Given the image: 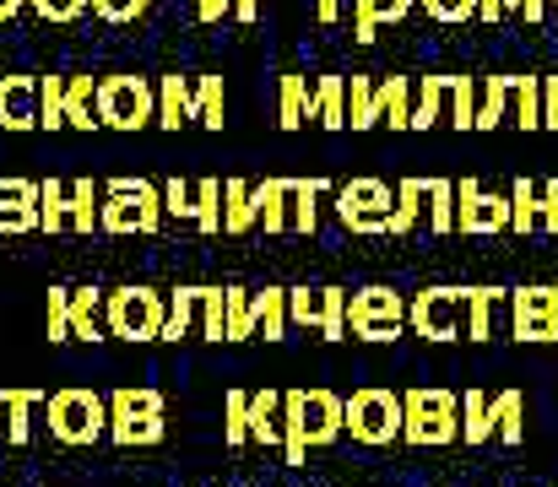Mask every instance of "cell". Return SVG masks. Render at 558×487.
<instances>
[{
  "label": "cell",
  "mask_w": 558,
  "mask_h": 487,
  "mask_svg": "<svg viewBox=\"0 0 558 487\" xmlns=\"http://www.w3.org/2000/svg\"><path fill=\"white\" fill-rule=\"evenodd\" d=\"M401 406H407L401 439L412 450H439V445H456L461 439V395L456 390H445V385H412V390H401Z\"/></svg>",
  "instance_id": "1"
},
{
  "label": "cell",
  "mask_w": 558,
  "mask_h": 487,
  "mask_svg": "<svg viewBox=\"0 0 558 487\" xmlns=\"http://www.w3.org/2000/svg\"><path fill=\"white\" fill-rule=\"evenodd\" d=\"M163 184L153 179H109L104 184V233H142L153 239L163 228Z\"/></svg>",
  "instance_id": "2"
},
{
  "label": "cell",
  "mask_w": 558,
  "mask_h": 487,
  "mask_svg": "<svg viewBox=\"0 0 558 487\" xmlns=\"http://www.w3.org/2000/svg\"><path fill=\"white\" fill-rule=\"evenodd\" d=\"M49 434L71 450L82 445H98L109 434V395L87 390V385H65L49 395Z\"/></svg>",
  "instance_id": "3"
},
{
  "label": "cell",
  "mask_w": 558,
  "mask_h": 487,
  "mask_svg": "<svg viewBox=\"0 0 558 487\" xmlns=\"http://www.w3.org/2000/svg\"><path fill=\"white\" fill-rule=\"evenodd\" d=\"M109 439L120 450L163 445V390L153 385H125L109 395Z\"/></svg>",
  "instance_id": "4"
},
{
  "label": "cell",
  "mask_w": 558,
  "mask_h": 487,
  "mask_svg": "<svg viewBox=\"0 0 558 487\" xmlns=\"http://www.w3.org/2000/svg\"><path fill=\"white\" fill-rule=\"evenodd\" d=\"M93 109H98V125H109V131H142V125H158V87L147 76L120 71V76L98 82Z\"/></svg>",
  "instance_id": "5"
},
{
  "label": "cell",
  "mask_w": 558,
  "mask_h": 487,
  "mask_svg": "<svg viewBox=\"0 0 558 487\" xmlns=\"http://www.w3.org/2000/svg\"><path fill=\"white\" fill-rule=\"evenodd\" d=\"M401 423H407V406H401V395H396V390H385V385H364V390H353V395H348V434H353V445L385 450V445H396V439H401Z\"/></svg>",
  "instance_id": "6"
},
{
  "label": "cell",
  "mask_w": 558,
  "mask_h": 487,
  "mask_svg": "<svg viewBox=\"0 0 558 487\" xmlns=\"http://www.w3.org/2000/svg\"><path fill=\"white\" fill-rule=\"evenodd\" d=\"M163 320H169V299L153 288H114L104 299V325L120 341H163Z\"/></svg>",
  "instance_id": "7"
},
{
  "label": "cell",
  "mask_w": 558,
  "mask_h": 487,
  "mask_svg": "<svg viewBox=\"0 0 558 487\" xmlns=\"http://www.w3.org/2000/svg\"><path fill=\"white\" fill-rule=\"evenodd\" d=\"M466 293L472 288H423L407 304V330L423 341H461L466 336Z\"/></svg>",
  "instance_id": "8"
},
{
  "label": "cell",
  "mask_w": 558,
  "mask_h": 487,
  "mask_svg": "<svg viewBox=\"0 0 558 487\" xmlns=\"http://www.w3.org/2000/svg\"><path fill=\"white\" fill-rule=\"evenodd\" d=\"M348 330L359 341H396L407 330V299L396 288H359L348 299Z\"/></svg>",
  "instance_id": "9"
},
{
  "label": "cell",
  "mask_w": 558,
  "mask_h": 487,
  "mask_svg": "<svg viewBox=\"0 0 558 487\" xmlns=\"http://www.w3.org/2000/svg\"><path fill=\"white\" fill-rule=\"evenodd\" d=\"M390 206H396V195H390V184H379V179H348L342 190H337V217H342V228L348 233H390Z\"/></svg>",
  "instance_id": "10"
},
{
  "label": "cell",
  "mask_w": 558,
  "mask_h": 487,
  "mask_svg": "<svg viewBox=\"0 0 558 487\" xmlns=\"http://www.w3.org/2000/svg\"><path fill=\"white\" fill-rule=\"evenodd\" d=\"M348 288H288V315L304 330H320V341L348 336Z\"/></svg>",
  "instance_id": "11"
},
{
  "label": "cell",
  "mask_w": 558,
  "mask_h": 487,
  "mask_svg": "<svg viewBox=\"0 0 558 487\" xmlns=\"http://www.w3.org/2000/svg\"><path fill=\"white\" fill-rule=\"evenodd\" d=\"M510 336L515 341H558V288L548 282H532V288H515L510 293Z\"/></svg>",
  "instance_id": "12"
},
{
  "label": "cell",
  "mask_w": 558,
  "mask_h": 487,
  "mask_svg": "<svg viewBox=\"0 0 558 487\" xmlns=\"http://www.w3.org/2000/svg\"><path fill=\"white\" fill-rule=\"evenodd\" d=\"M510 228V195L483 190L477 179H456V233L483 239V233H505Z\"/></svg>",
  "instance_id": "13"
},
{
  "label": "cell",
  "mask_w": 558,
  "mask_h": 487,
  "mask_svg": "<svg viewBox=\"0 0 558 487\" xmlns=\"http://www.w3.org/2000/svg\"><path fill=\"white\" fill-rule=\"evenodd\" d=\"M288 401H293L299 417H304V439H310V450L337 445V439L348 434V401H342L337 390H288Z\"/></svg>",
  "instance_id": "14"
},
{
  "label": "cell",
  "mask_w": 558,
  "mask_h": 487,
  "mask_svg": "<svg viewBox=\"0 0 558 487\" xmlns=\"http://www.w3.org/2000/svg\"><path fill=\"white\" fill-rule=\"evenodd\" d=\"M0 131H38V76H0Z\"/></svg>",
  "instance_id": "15"
},
{
  "label": "cell",
  "mask_w": 558,
  "mask_h": 487,
  "mask_svg": "<svg viewBox=\"0 0 558 487\" xmlns=\"http://www.w3.org/2000/svg\"><path fill=\"white\" fill-rule=\"evenodd\" d=\"M38 190L33 179H0V233H33L38 228Z\"/></svg>",
  "instance_id": "16"
},
{
  "label": "cell",
  "mask_w": 558,
  "mask_h": 487,
  "mask_svg": "<svg viewBox=\"0 0 558 487\" xmlns=\"http://www.w3.org/2000/svg\"><path fill=\"white\" fill-rule=\"evenodd\" d=\"M310 120L326 125V131H342L348 125V76H320L315 93H310Z\"/></svg>",
  "instance_id": "17"
},
{
  "label": "cell",
  "mask_w": 558,
  "mask_h": 487,
  "mask_svg": "<svg viewBox=\"0 0 558 487\" xmlns=\"http://www.w3.org/2000/svg\"><path fill=\"white\" fill-rule=\"evenodd\" d=\"M195 120V87H190L185 76H163L158 82V125L163 131H180Z\"/></svg>",
  "instance_id": "18"
},
{
  "label": "cell",
  "mask_w": 558,
  "mask_h": 487,
  "mask_svg": "<svg viewBox=\"0 0 558 487\" xmlns=\"http://www.w3.org/2000/svg\"><path fill=\"white\" fill-rule=\"evenodd\" d=\"M260 222V211H255V184H244V179H228L222 184V233H250Z\"/></svg>",
  "instance_id": "19"
},
{
  "label": "cell",
  "mask_w": 558,
  "mask_h": 487,
  "mask_svg": "<svg viewBox=\"0 0 558 487\" xmlns=\"http://www.w3.org/2000/svg\"><path fill=\"white\" fill-rule=\"evenodd\" d=\"M374 98H379V125H390V131L412 125V76H385L374 87Z\"/></svg>",
  "instance_id": "20"
},
{
  "label": "cell",
  "mask_w": 558,
  "mask_h": 487,
  "mask_svg": "<svg viewBox=\"0 0 558 487\" xmlns=\"http://www.w3.org/2000/svg\"><path fill=\"white\" fill-rule=\"evenodd\" d=\"M288 190H293V179H266V184H255V211H260V228H266V233H288V228H293Z\"/></svg>",
  "instance_id": "21"
},
{
  "label": "cell",
  "mask_w": 558,
  "mask_h": 487,
  "mask_svg": "<svg viewBox=\"0 0 558 487\" xmlns=\"http://www.w3.org/2000/svg\"><path fill=\"white\" fill-rule=\"evenodd\" d=\"M326 179H293L288 190V211H293V233H315L320 228V200H326Z\"/></svg>",
  "instance_id": "22"
},
{
  "label": "cell",
  "mask_w": 558,
  "mask_h": 487,
  "mask_svg": "<svg viewBox=\"0 0 558 487\" xmlns=\"http://www.w3.org/2000/svg\"><path fill=\"white\" fill-rule=\"evenodd\" d=\"M250 439L255 445H282V390H260L250 395Z\"/></svg>",
  "instance_id": "23"
},
{
  "label": "cell",
  "mask_w": 558,
  "mask_h": 487,
  "mask_svg": "<svg viewBox=\"0 0 558 487\" xmlns=\"http://www.w3.org/2000/svg\"><path fill=\"white\" fill-rule=\"evenodd\" d=\"M412 5H417V0H353V38H359V44H374V27L412 16Z\"/></svg>",
  "instance_id": "24"
},
{
  "label": "cell",
  "mask_w": 558,
  "mask_h": 487,
  "mask_svg": "<svg viewBox=\"0 0 558 487\" xmlns=\"http://www.w3.org/2000/svg\"><path fill=\"white\" fill-rule=\"evenodd\" d=\"M499 304H510L505 288H472V293H466V341H488V336H494Z\"/></svg>",
  "instance_id": "25"
},
{
  "label": "cell",
  "mask_w": 558,
  "mask_h": 487,
  "mask_svg": "<svg viewBox=\"0 0 558 487\" xmlns=\"http://www.w3.org/2000/svg\"><path fill=\"white\" fill-rule=\"evenodd\" d=\"M445 98H450V76H417V93H412V125H407V131H434Z\"/></svg>",
  "instance_id": "26"
},
{
  "label": "cell",
  "mask_w": 558,
  "mask_h": 487,
  "mask_svg": "<svg viewBox=\"0 0 558 487\" xmlns=\"http://www.w3.org/2000/svg\"><path fill=\"white\" fill-rule=\"evenodd\" d=\"M532 228H543V184L515 179V184H510V233L526 239Z\"/></svg>",
  "instance_id": "27"
},
{
  "label": "cell",
  "mask_w": 558,
  "mask_h": 487,
  "mask_svg": "<svg viewBox=\"0 0 558 487\" xmlns=\"http://www.w3.org/2000/svg\"><path fill=\"white\" fill-rule=\"evenodd\" d=\"M201 299H206V288H174V293H169V320H163V341H185L190 330L201 325Z\"/></svg>",
  "instance_id": "28"
},
{
  "label": "cell",
  "mask_w": 558,
  "mask_h": 487,
  "mask_svg": "<svg viewBox=\"0 0 558 487\" xmlns=\"http://www.w3.org/2000/svg\"><path fill=\"white\" fill-rule=\"evenodd\" d=\"M510 93L515 76H483V98H477V131H494L510 120Z\"/></svg>",
  "instance_id": "29"
},
{
  "label": "cell",
  "mask_w": 558,
  "mask_h": 487,
  "mask_svg": "<svg viewBox=\"0 0 558 487\" xmlns=\"http://www.w3.org/2000/svg\"><path fill=\"white\" fill-rule=\"evenodd\" d=\"M510 125H521V131H543V76H515V93H510Z\"/></svg>",
  "instance_id": "30"
},
{
  "label": "cell",
  "mask_w": 558,
  "mask_h": 487,
  "mask_svg": "<svg viewBox=\"0 0 558 487\" xmlns=\"http://www.w3.org/2000/svg\"><path fill=\"white\" fill-rule=\"evenodd\" d=\"M423 200H428V179H401V184H396V206H390V233H396V239L417 228Z\"/></svg>",
  "instance_id": "31"
},
{
  "label": "cell",
  "mask_w": 558,
  "mask_h": 487,
  "mask_svg": "<svg viewBox=\"0 0 558 487\" xmlns=\"http://www.w3.org/2000/svg\"><path fill=\"white\" fill-rule=\"evenodd\" d=\"M93 98H98V82H93V76H65V125L93 131V125H98Z\"/></svg>",
  "instance_id": "32"
},
{
  "label": "cell",
  "mask_w": 558,
  "mask_h": 487,
  "mask_svg": "<svg viewBox=\"0 0 558 487\" xmlns=\"http://www.w3.org/2000/svg\"><path fill=\"white\" fill-rule=\"evenodd\" d=\"M38 401H44L38 390H0V406H5V445H11V450L27 445V434H33V428H27V412H33Z\"/></svg>",
  "instance_id": "33"
},
{
  "label": "cell",
  "mask_w": 558,
  "mask_h": 487,
  "mask_svg": "<svg viewBox=\"0 0 558 487\" xmlns=\"http://www.w3.org/2000/svg\"><path fill=\"white\" fill-rule=\"evenodd\" d=\"M494 434L505 445H521L526 439V395L521 390H499L494 395Z\"/></svg>",
  "instance_id": "34"
},
{
  "label": "cell",
  "mask_w": 558,
  "mask_h": 487,
  "mask_svg": "<svg viewBox=\"0 0 558 487\" xmlns=\"http://www.w3.org/2000/svg\"><path fill=\"white\" fill-rule=\"evenodd\" d=\"M310 82L304 76H282V98H277V125L282 131H299V125H310Z\"/></svg>",
  "instance_id": "35"
},
{
  "label": "cell",
  "mask_w": 558,
  "mask_h": 487,
  "mask_svg": "<svg viewBox=\"0 0 558 487\" xmlns=\"http://www.w3.org/2000/svg\"><path fill=\"white\" fill-rule=\"evenodd\" d=\"M38 228H44V233L71 228V184L44 179V190H38Z\"/></svg>",
  "instance_id": "36"
},
{
  "label": "cell",
  "mask_w": 558,
  "mask_h": 487,
  "mask_svg": "<svg viewBox=\"0 0 558 487\" xmlns=\"http://www.w3.org/2000/svg\"><path fill=\"white\" fill-rule=\"evenodd\" d=\"M461 439L466 445L494 439V401H483V390H461Z\"/></svg>",
  "instance_id": "37"
},
{
  "label": "cell",
  "mask_w": 558,
  "mask_h": 487,
  "mask_svg": "<svg viewBox=\"0 0 558 487\" xmlns=\"http://www.w3.org/2000/svg\"><path fill=\"white\" fill-rule=\"evenodd\" d=\"M288 325H293V315H288V288L255 293V330H266V341H282Z\"/></svg>",
  "instance_id": "38"
},
{
  "label": "cell",
  "mask_w": 558,
  "mask_h": 487,
  "mask_svg": "<svg viewBox=\"0 0 558 487\" xmlns=\"http://www.w3.org/2000/svg\"><path fill=\"white\" fill-rule=\"evenodd\" d=\"M348 125L353 131H374L379 125V98H374V82L369 76H348Z\"/></svg>",
  "instance_id": "39"
},
{
  "label": "cell",
  "mask_w": 558,
  "mask_h": 487,
  "mask_svg": "<svg viewBox=\"0 0 558 487\" xmlns=\"http://www.w3.org/2000/svg\"><path fill=\"white\" fill-rule=\"evenodd\" d=\"M71 228L76 233L104 228V200H98V184L93 179H71Z\"/></svg>",
  "instance_id": "40"
},
{
  "label": "cell",
  "mask_w": 558,
  "mask_h": 487,
  "mask_svg": "<svg viewBox=\"0 0 558 487\" xmlns=\"http://www.w3.org/2000/svg\"><path fill=\"white\" fill-rule=\"evenodd\" d=\"M423 217H428L434 233H456V179H428Z\"/></svg>",
  "instance_id": "41"
},
{
  "label": "cell",
  "mask_w": 558,
  "mask_h": 487,
  "mask_svg": "<svg viewBox=\"0 0 558 487\" xmlns=\"http://www.w3.org/2000/svg\"><path fill=\"white\" fill-rule=\"evenodd\" d=\"M98 315H104L98 288H76V293H71V336H76V341H104V336H98Z\"/></svg>",
  "instance_id": "42"
},
{
  "label": "cell",
  "mask_w": 558,
  "mask_h": 487,
  "mask_svg": "<svg viewBox=\"0 0 558 487\" xmlns=\"http://www.w3.org/2000/svg\"><path fill=\"white\" fill-rule=\"evenodd\" d=\"M222 445L228 450L250 445V395L244 390H228L222 395Z\"/></svg>",
  "instance_id": "43"
},
{
  "label": "cell",
  "mask_w": 558,
  "mask_h": 487,
  "mask_svg": "<svg viewBox=\"0 0 558 487\" xmlns=\"http://www.w3.org/2000/svg\"><path fill=\"white\" fill-rule=\"evenodd\" d=\"M65 125V76H38V131Z\"/></svg>",
  "instance_id": "44"
},
{
  "label": "cell",
  "mask_w": 558,
  "mask_h": 487,
  "mask_svg": "<svg viewBox=\"0 0 558 487\" xmlns=\"http://www.w3.org/2000/svg\"><path fill=\"white\" fill-rule=\"evenodd\" d=\"M222 109H228V98H222V76H201V82H195V125L222 131Z\"/></svg>",
  "instance_id": "45"
},
{
  "label": "cell",
  "mask_w": 558,
  "mask_h": 487,
  "mask_svg": "<svg viewBox=\"0 0 558 487\" xmlns=\"http://www.w3.org/2000/svg\"><path fill=\"white\" fill-rule=\"evenodd\" d=\"M450 125L477 131V82L472 76H450Z\"/></svg>",
  "instance_id": "46"
},
{
  "label": "cell",
  "mask_w": 558,
  "mask_h": 487,
  "mask_svg": "<svg viewBox=\"0 0 558 487\" xmlns=\"http://www.w3.org/2000/svg\"><path fill=\"white\" fill-rule=\"evenodd\" d=\"M195 228L222 233V184L217 179H195Z\"/></svg>",
  "instance_id": "47"
},
{
  "label": "cell",
  "mask_w": 558,
  "mask_h": 487,
  "mask_svg": "<svg viewBox=\"0 0 558 487\" xmlns=\"http://www.w3.org/2000/svg\"><path fill=\"white\" fill-rule=\"evenodd\" d=\"M201 336L206 341H228V288H206V299H201Z\"/></svg>",
  "instance_id": "48"
},
{
  "label": "cell",
  "mask_w": 558,
  "mask_h": 487,
  "mask_svg": "<svg viewBox=\"0 0 558 487\" xmlns=\"http://www.w3.org/2000/svg\"><path fill=\"white\" fill-rule=\"evenodd\" d=\"M255 336V299L244 288H228V341H250Z\"/></svg>",
  "instance_id": "49"
},
{
  "label": "cell",
  "mask_w": 558,
  "mask_h": 487,
  "mask_svg": "<svg viewBox=\"0 0 558 487\" xmlns=\"http://www.w3.org/2000/svg\"><path fill=\"white\" fill-rule=\"evenodd\" d=\"M93 16L109 22V27H131L147 16V0H93Z\"/></svg>",
  "instance_id": "50"
},
{
  "label": "cell",
  "mask_w": 558,
  "mask_h": 487,
  "mask_svg": "<svg viewBox=\"0 0 558 487\" xmlns=\"http://www.w3.org/2000/svg\"><path fill=\"white\" fill-rule=\"evenodd\" d=\"M49 341H71V288H49Z\"/></svg>",
  "instance_id": "51"
},
{
  "label": "cell",
  "mask_w": 558,
  "mask_h": 487,
  "mask_svg": "<svg viewBox=\"0 0 558 487\" xmlns=\"http://www.w3.org/2000/svg\"><path fill=\"white\" fill-rule=\"evenodd\" d=\"M87 5H93V0H27V11H33L38 22H76Z\"/></svg>",
  "instance_id": "52"
},
{
  "label": "cell",
  "mask_w": 558,
  "mask_h": 487,
  "mask_svg": "<svg viewBox=\"0 0 558 487\" xmlns=\"http://www.w3.org/2000/svg\"><path fill=\"white\" fill-rule=\"evenodd\" d=\"M163 211H169V217H190V222H195V184H185V179H169V184H163Z\"/></svg>",
  "instance_id": "53"
},
{
  "label": "cell",
  "mask_w": 558,
  "mask_h": 487,
  "mask_svg": "<svg viewBox=\"0 0 558 487\" xmlns=\"http://www.w3.org/2000/svg\"><path fill=\"white\" fill-rule=\"evenodd\" d=\"M434 22H472L477 16V0H417Z\"/></svg>",
  "instance_id": "54"
},
{
  "label": "cell",
  "mask_w": 558,
  "mask_h": 487,
  "mask_svg": "<svg viewBox=\"0 0 558 487\" xmlns=\"http://www.w3.org/2000/svg\"><path fill=\"white\" fill-rule=\"evenodd\" d=\"M543 131H558V76H543Z\"/></svg>",
  "instance_id": "55"
},
{
  "label": "cell",
  "mask_w": 558,
  "mask_h": 487,
  "mask_svg": "<svg viewBox=\"0 0 558 487\" xmlns=\"http://www.w3.org/2000/svg\"><path fill=\"white\" fill-rule=\"evenodd\" d=\"M543 233H558V179L543 184Z\"/></svg>",
  "instance_id": "56"
},
{
  "label": "cell",
  "mask_w": 558,
  "mask_h": 487,
  "mask_svg": "<svg viewBox=\"0 0 558 487\" xmlns=\"http://www.w3.org/2000/svg\"><path fill=\"white\" fill-rule=\"evenodd\" d=\"M477 16L483 22H505V16H515V0H477Z\"/></svg>",
  "instance_id": "57"
},
{
  "label": "cell",
  "mask_w": 558,
  "mask_h": 487,
  "mask_svg": "<svg viewBox=\"0 0 558 487\" xmlns=\"http://www.w3.org/2000/svg\"><path fill=\"white\" fill-rule=\"evenodd\" d=\"M228 11H233V0H195V16L201 22H222Z\"/></svg>",
  "instance_id": "58"
},
{
  "label": "cell",
  "mask_w": 558,
  "mask_h": 487,
  "mask_svg": "<svg viewBox=\"0 0 558 487\" xmlns=\"http://www.w3.org/2000/svg\"><path fill=\"white\" fill-rule=\"evenodd\" d=\"M548 5H554V0H515V16H526V22H543V16H548Z\"/></svg>",
  "instance_id": "59"
},
{
  "label": "cell",
  "mask_w": 558,
  "mask_h": 487,
  "mask_svg": "<svg viewBox=\"0 0 558 487\" xmlns=\"http://www.w3.org/2000/svg\"><path fill=\"white\" fill-rule=\"evenodd\" d=\"M315 16L331 27V22H342V0H315Z\"/></svg>",
  "instance_id": "60"
},
{
  "label": "cell",
  "mask_w": 558,
  "mask_h": 487,
  "mask_svg": "<svg viewBox=\"0 0 558 487\" xmlns=\"http://www.w3.org/2000/svg\"><path fill=\"white\" fill-rule=\"evenodd\" d=\"M233 16H239V22H255V16H260V0H233Z\"/></svg>",
  "instance_id": "61"
},
{
  "label": "cell",
  "mask_w": 558,
  "mask_h": 487,
  "mask_svg": "<svg viewBox=\"0 0 558 487\" xmlns=\"http://www.w3.org/2000/svg\"><path fill=\"white\" fill-rule=\"evenodd\" d=\"M27 11V0H0V22H16Z\"/></svg>",
  "instance_id": "62"
},
{
  "label": "cell",
  "mask_w": 558,
  "mask_h": 487,
  "mask_svg": "<svg viewBox=\"0 0 558 487\" xmlns=\"http://www.w3.org/2000/svg\"><path fill=\"white\" fill-rule=\"evenodd\" d=\"M554 5H558V0H554Z\"/></svg>",
  "instance_id": "63"
}]
</instances>
